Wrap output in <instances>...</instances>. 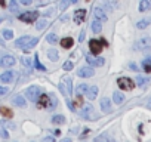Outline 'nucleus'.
I'll return each mask as SVG.
<instances>
[{
    "label": "nucleus",
    "mask_w": 151,
    "mask_h": 142,
    "mask_svg": "<svg viewBox=\"0 0 151 142\" xmlns=\"http://www.w3.org/2000/svg\"><path fill=\"white\" fill-rule=\"evenodd\" d=\"M105 46H108V43H107L105 39H101V40H95V39H92V40L89 42V47H91V50H92L93 55L101 53L102 47H105Z\"/></svg>",
    "instance_id": "nucleus-1"
},
{
    "label": "nucleus",
    "mask_w": 151,
    "mask_h": 142,
    "mask_svg": "<svg viewBox=\"0 0 151 142\" xmlns=\"http://www.w3.org/2000/svg\"><path fill=\"white\" fill-rule=\"evenodd\" d=\"M37 18H39V12L37 11H28V12H24V14L18 15V19L22 21V22H27V24H33Z\"/></svg>",
    "instance_id": "nucleus-2"
},
{
    "label": "nucleus",
    "mask_w": 151,
    "mask_h": 142,
    "mask_svg": "<svg viewBox=\"0 0 151 142\" xmlns=\"http://www.w3.org/2000/svg\"><path fill=\"white\" fill-rule=\"evenodd\" d=\"M135 49L136 50H142V52H147L151 49V39L150 37H142L139 39L136 43H135Z\"/></svg>",
    "instance_id": "nucleus-3"
},
{
    "label": "nucleus",
    "mask_w": 151,
    "mask_h": 142,
    "mask_svg": "<svg viewBox=\"0 0 151 142\" xmlns=\"http://www.w3.org/2000/svg\"><path fill=\"white\" fill-rule=\"evenodd\" d=\"M82 117H83L85 120H96V118H98L96 113L93 111V107L89 105V104H86V105L82 108Z\"/></svg>",
    "instance_id": "nucleus-4"
},
{
    "label": "nucleus",
    "mask_w": 151,
    "mask_h": 142,
    "mask_svg": "<svg viewBox=\"0 0 151 142\" xmlns=\"http://www.w3.org/2000/svg\"><path fill=\"white\" fill-rule=\"evenodd\" d=\"M117 85H119V87L123 89V90H132V89L135 87V82H133L132 79H129V77H120V79L117 80Z\"/></svg>",
    "instance_id": "nucleus-5"
},
{
    "label": "nucleus",
    "mask_w": 151,
    "mask_h": 142,
    "mask_svg": "<svg viewBox=\"0 0 151 142\" xmlns=\"http://www.w3.org/2000/svg\"><path fill=\"white\" fill-rule=\"evenodd\" d=\"M25 96L27 99H30L31 102H36L40 96V87L39 86H30L27 90H25Z\"/></svg>",
    "instance_id": "nucleus-6"
},
{
    "label": "nucleus",
    "mask_w": 151,
    "mask_h": 142,
    "mask_svg": "<svg viewBox=\"0 0 151 142\" xmlns=\"http://www.w3.org/2000/svg\"><path fill=\"white\" fill-rule=\"evenodd\" d=\"M86 61L91 64V65H93V67H102L104 65V62H105V59L104 58H95L93 55H86Z\"/></svg>",
    "instance_id": "nucleus-7"
},
{
    "label": "nucleus",
    "mask_w": 151,
    "mask_h": 142,
    "mask_svg": "<svg viewBox=\"0 0 151 142\" xmlns=\"http://www.w3.org/2000/svg\"><path fill=\"white\" fill-rule=\"evenodd\" d=\"M77 76H79V77H83V79L92 77V76H93V68H91V67H82V68L77 71Z\"/></svg>",
    "instance_id": "nucleus-8"
},
{
    "label": "nucleus",
    "mask_w": 151,
    "mask_h": 142,
    "mask_svg": "<svg viewBox=\"0 0 151 142\" xmlns=\"http://www.w3.org/2000/svg\"><path fill=\"white\" fill-rule=\"evenodd\" d=\"M0 65H2L3 68L14 67V65H15V58L11 56V55H6V56H3L2 59H0Z\"/></svg>",
    "instance_id": "nucleus-9"
},
{
    "label": "nucleus",
    "mask_w": 151,
    "mask_h": 142,
    "mask_svg": "<svg viewBox=\"0 0 151 142\" xmlns=\"http://www.w3.org/2000/svg\"><path fill=\"white\" fill-rule=\"evenodd\" d=\"M30 42H31V37L30 36H22V37H19L15 42V46L17 47H21V49H27V46H28Z\"/></svg>",
    "instance_id": "nucleus-10"
},
{
    "label": "nucleus",
    "mask_w": 151,
    "mask_h": 142,
    "mask_svg": "<svg viewBox=\"0 0 151 142\" xmlns=\"http://www.w3.org/2000/svg\"><path fill=\"white\" fill-rule=\"evenodd\" d=\"M36 102H37V105H39L40 108H46V107H47V110H49V107H50V98H49L47 95H40Z\"/></svg>",
    "instance_id": "nucleus-11"
},
{
    "label": "nucleus",
    "mask_w": 151,
    "mask_h": 142,
    "mask_svg": "<svg viewBox=\"0 0 151 142\" xmlns=\"http://www.w3.org/2000/svg\"><path fill=\"white\" fill-rule=\"evenodd\" d=\"M86 18V11L85 9H77L74 12V22L76 24H82Z\"/></svg>",
    "instance_id": "nucleus-12"
},
{
    "label": "nucleus",
    "mask_w": 151,
    "mask_h": 142,
    "mask_svg": "<svg viewBox=\"0 0 151 142\" xmlns=\"http://www.w3.org/2000/svg\"><path fill=\"white\" fill-rule=\"evenodd\" d=\"M93 16H95V19H98L101 22H105L107 21V15H105V12L101 8H95L93 9Z\"/></svg>",
    "instance_id": "nucleus-13"
},
{
    "label": "nucleus",
    "mask_w": 151,
    "mask_h": 142,
    "mask_svg": "<svg viewBox=\"0 0 151 142\" xmlns=\"http://www.w3.org/2000/svg\"><path fill=\"white\" fill-rule=\"evenodd\" d=\"M12 102H14L17 107H19V108L27 107V101H25V98H24L22 95H15V96L12 98Z\"/></svg>",
    "instance_id": "nucleus-14"
},
{
    "label": "nucleus",
    "mask_w": 151,
    "mask_h": 142,
    "mask_svg": "<svg viewBox=\"0 0 151 142\" xmlns=\"http://www.w3.org/2000/svg\"><path fill=\"white\" fill-rule=\"evenodd\" d=\"M101 110H102V113H105V114L111 113V101H110L108 98H102V99H101Z\"/></svg>",
    "instance_id": "nucleus-15"
},
{
    "label": "nucleus",
    "mask_w": 151,
    "mask_h": 142,
    "mask_svg": "<svg viewBox=\"0 0 151 142\" xmlns=\"http://www.w3.org/2000/svg\"><path fill=\"white\" fill-rule=\"evenodd\" d=\"M91 30H92V33H95V34L101 33V30H102V22L98 21V19H93L92 24H91Z\"/></svg>",
    "instance_id": "nucleus-16"
},
{
    "label": "nucleus",
    "mask_w": 151,
    "mask_h": 142,
    "mask_svg": "<svg viewBox=\"0 0 151 142\" xmlns=\"http://www.w3.org/2000/svg\"><path fill=\"white\" fill-rule=\"evenodd\" d=\"M85 95L88 96V99H95L96 95H98V86H91V87H88V90H86Z\"/></svg>",
    "instance_id": "nucleus-17"
},
{
    "label": "nucleus",
    "mask_w": 151,
    "mask_h": 142,
    "mask_svg": "<svg viewBox=\"0 0 151 142\" xmlns=\"http://www.w3.org/2000/svg\"><path fill=\"white\" fill-rule=\"evenodd\" d=\"M0 80H2L3 83H11L14 80V73L12 71H5V73L0 76Z\"/></svg>",
    "instance_id": "nucleus-18"
},
{
    "label": "nucleus",
    "mask_w": 151,
    "mask_h": 142,
    "mask_svg": "<svg viewBox=\"0 0 151 142\" xmlns=\"http://www.w3.org/2000/svg\"><path fill=\"white\" fill-rule=\"evenodd\" d=\"M73 44H74V40H73L71 37H64V39L61 40V46H62L64 49H70Z\"/></svg>",
    "instance_id": "nucleus-19"
},
{
    "label": "nucleus",
    "mask_w": 151,
    "mask_h": 142,
    "mask_svg": "<svg viewBox=\"0 0 151 142\" xmlns=\"http://www.w3.org/2000/svg\"><path fill=\"white\" fill-rule=\"evenodd\" d=\"M151 8V2L150 0H141L139 3V12H147Z\"/></svg>",
    "instance_id": "nucleus-20"
},
{
    "label": "nucleus",
    "mask_w": 151,
    "mask_h": 142,
    "mask_svg": "<svg viewBox=\"0 0 151 142\" xmlns=\"http://www.w3.org/2000/svg\"><path fill=\"white\" fill-rule=\"evenodd\" d=\"M47 56H49V59L53 61V62H56V61L59 59L58 50H55V49H49V50H47Z\"/></svg>",
    "instance_id": "nucleus-21"
},
{
    "label": "nucleus",
    "mask_w": 151,
    "mask_h": 142,
    "mask_svg": "<svg viewBox=\"0 0 151 142\" xmlns=\"http://www.w3.org/2000/svg\"><path fill=\"white\" fill-rule=\"evenodd\" d=\"M113 101H114L116 104H122V102L124 101V95H123L122 92H114V93H113Z\"/></svg>",
    "instance_id": "nucleus-22"
},
{
    "label": "nucleus",
    "mask_w": 151,
    "mask_h": 142,
    "mask_svg": "<svg viewBox=\"0 0 151 142\" xmlns=\"http://www.w3.org/2000/svg\"><path fill=\"white\" fill-rule=\"evenodd\" d=\"M0 114H2L5 118H12V115H14V113L6 107H0Z\"/></svg>",
    "instance_id": "nucleus-23"
},
{
    "label": "nucleus",
    "mask_w": 151,
    "mask_h": 142,
    "mask_svg": "<svg viewBox=\"0 0 151 142\" xmlns=\"http://www.w3.org/2000/svg\"><path fill=\"white\" fill-rule=\"evenodd\" d=\"M142 67H144V70L147 71V73H151V56H148L142 61Z\"/></svg>",
    "instance_id": "nucleus-24"
},
{
    "label": "nucleus",
    "mask_w": 151,
    "mask_h": 142,
    "mask_svg": "<svg viewBox=\"0 0 151 142\" xmlns=\"http://www.w3.org/2000/svg\"><path fill=\"white\" fill-rule=\"evenodd\" d=\"M46 25H47V21H46L45 18H42V19L37 18V19H36V28H37V30H43Z\"/></svg>",
    "instance_id": "nucleus-25"
},
{
    "label": "nucleus",
    "mask_w": 151,
    "mask_h": 142,
    "mask_svg": "<svg viewBox=\"0 0 151 142\" xmlns=\"http://www.w3.org/2000/svg\"><path fill=\"white\" fill-rule=\"evenodd\" d=\"M52 123L53 124H64L65 123V117L64 115H53L52 117Z\"/></svg>",
    "instance_id": "nucleus-26"
},
{
    "label": "nucleus",
    "mask_w": 151,
    "mask_h": 142,
    "mask_svg": "<svg viewBox=\"0 0 151 142\" xmlns=\"http://www.w3.org/2000/svg\"><path fill=\"white\" fill-rule=\"evenodd\" d=\"M21 64H22L24 67H27V68H33V61H31V58H28V56H24V58L21 59Z\"/></svg>",
    "instance_id": "nucleus-27"
},
{
    "label": "nucleus",
    "mask_w": 151,
    "mask_h": 142,
    "mask_svg": "<svg viewBox=\"0 0 151 142\" xmlns=\"http://www.w3.org/2000/svg\"><path fill=\"white\" fill-rule=\"evenodd\" d=\"M34 68H37V70H40V71H46V68L40 64V61H39V55H37V53L34 55Z\"/></svg>",
    "instance_id": "nucleus-28"
},
{
    "label": "nucleus",
    "mask_w": 151,
    "mask_h": 142,
    "mask_svg": "<svg viewBox=\"0 0 151 142\" xmlns=\"http://www.w3.org/2000/svg\"><path fill=\"white\" fill-rule=\"evenodd\" d=\"M9 8H11V12H14V14H18V12H19V6H18V3H17V0H11Z\"/></svg>",
    "instance_id": "nucleus-29"
},
{
    "label": "nucleus",
    "mask_w": 151,
    "mask_h": 142,
    "mask_svg": "<svg viewBox=\"0 0 151 142\" xmlns=\"http://www.w3.org/2000/svg\"><path fill=\"white\" fill-rule=\"evenodd\" d=\"M2 36H3L5 40H11V39L14 37V31H12V30H3Z\"/></svg>",
    "instance_id": "nucleus-30"
},
{
    "label": "nucleus",
    "mask_w": 151,
    "mask_h": 142,
    "mask_svg": "<svg viewBox=\"0 0 151 142\" xmlns=\"http://www.w3.org/2000/svg\"><path fill=\"white\" fill-rule=\"evenodd\" d=\"M46 40H47L50 44H55V43L58 42V37H56V34L50 33V34H47V36H46Z\"/></svg>",
    "instance_id": "nucleus-31"
},
{
    "label": "nucleus",
    "mask_w": 151,
    "mask_h": 142,
    "mask_svg": "<svg viewBox=\"0 0 151 142\" xmlns=\"http://www.w3.org/2000/svg\"><path fill=\"white\" fill-rule=\"evenodd\" d=\"M64 82L67 83V95H71V92H73V82H71V79H68V77H65L64 79Z\"/></svg>",
    "instance_id": "nucleus-32"
},
{
    "label": "nucleus",
    "mask_w": 151,
    "mask_h": 142,
    "mask_svg": "<svg viewBox=\"0 0 151 142\" xmlns=\"http://www.w3.org/2000/svg\"><path fill=\"white\" fill-rule=\"evenodd\" d=\"M86 90H88V86L85 85V83H82L77 89H76V92H77V95H85L86 93Z\"/></svg>",
    "instance_id": "nucleus-33"
},
{
    "label": "nucleus",
    "mask_w": 151,
    "mask_h": 142,
    "mask_svg": "<svg viewBox=\"0 0 151 142\" xmlns=\"http://www.w3.org/2000/svg\"><path fill=\"white\" fill-rule=\"evenodd\" d=\"M148 24H150V21H148V19H142V21H139V22L136 24V27H138L139 30H144V28H147V27H148Z\"/></svg>",
    "instance_id": "nucleus-34"
},
{
    "label": "nucleus",
    "mask_w": 151,
    "mask_h": 142,
    "mask_svg": "<svg viewBox=\"0 0 151 142\" xmlns=\"http://www.w3.org/2000/svg\"><path fill=\"white\" fill-rule=\"evenodd\" d=\"M148 82H150V80L145 79V77H141V76L136 77V85H138V86H145V83H148Z\"/></svg>",
    "instance_id": "nucleus-35"
},
{
    "label": "nucleus",
    "mask_w": 151,
    "mask_h": 142,
    "mask_svg": "<svg viewBox=\"0 0 151 142\" xmlns=\"http://www.w3.org/2000/svg\"><path fill=\"white\" fill-rule=\"evenodd\" d=\"M68 5H70V0H61L58 8H59V11H65L68 8Z\"/></svg>",
    "instance_id": "nucleus-36"
},
{
    "label": "nucleus",
    "mask_w": 151,
    "mask_h": 142,
    "mask_svg": "<svg viewBox=\"0 0 151 142\" xmlns=\"http://www.w3.org/2000/svg\"><path fill=\"white\" fill-rule=\"evenodd\" d=\"M0 136H2V138H8L9 136V133L5 130V127H3V120L2 121H0Z\"/></svg>",
    "instance_id": "nucleus-37"
},
{
    "label": "nucleus",
    "mask_w": 151,
    "mask_h": 142,
    "mask_svg": "<svg viewBox=\"0 0 151 142\" xmlns=\"http://www.w3.org/2000/svg\"><path fill=\"white\" fill-rule=\"evenodd\" d=\"M73 67H74V65H73V62H70V61H67V62L64 64V70H65V71H71Z\"/></svg>",
    "instance_id": "nucleus-38"
},
{
    "label": "nucleus",
    "mask_w": 151,
    "mask_h": 142,
    "mask_svg": "<svg viewBox=\"0 0 151 142\" xmlns=\"http://www.w3.org/2000/svg\"><path fill=\"white\" fill-rule=\"evenodd\" d=\"M37 42H39V39H31V42L28 43V46H27V49H31V47H34V46L37 44Z\"/></svg>",
    "instance_id": "nucleus-39"
},
{
    "label": "nucleus",
    "mask_w": 151,
    "mask_h": 142,
    "mask_svg": "<svg viewBox=\"0 0 151 142\" xmlns=\"http://www.w3.org/2000/svg\"><path fill=\"white\" fill-rule=\"evenodd\" d=\"M76 104H77V107H80L83 104V99H82V95H77V98H76Z\"/></svg>",
    "instance_id": "nucleus-40"
},
{
    "label": "nucleus",
    "mask_w": 151,
    "mask_h": 142,
    "mask_svg": "<svg viewBox=\"0 0 151 142\" xmlns=\"http://www.w3.org/2000/svg\"><path fill=\"white\" fill-rule=\"evenodd\" d=\"M6 93H8V89L3 87V86H0V96H3V95H6Z\"/></svg>",
    "instance_id": "nucleus-41"
},
{
    "label": "nucleus",
    "mask_w": 151,
    "mask_h": 142,
    "mask_svg": "<svg viewBox=\"0 0 151 142\" xmlns=\"http://www.w3.org/2000/svg\"><path fill=\"white\" fill-rule=\"evenodd\" d=\"M67 105H68V108H70L71 111H76V107L73 105V102H71V101H68V99H67Z\"/></svg>",
    "instance_id": "nucleus-42"
},
{
    "label": "nucleus",
    "mask_w": 151,
    "mask_h": 142,
    "mask_svg": "<svg viewBox=\"0 0 151 142\" xmlns=\"http://www.w3.org/2000/svg\"><path fill=\"white\" fill-rule=\"evenodd\" d=\"M19 3H22V5L28 6V5H31V0H19Z\"/></svg>",
    "instance_id": "nucleus-43"
},
{
    "label": "nucleus",
    "mask_w": 151,
    "mask_h": 142,
    "mask_svg": "<svg viewBox=\"0 0 151 142\" xmlns=\"http://www.w3.org/2000/svg\"><path fill=\"white\" fill-rule=\"evenodd\" d=\"M85 36H86V34H85V31H82V33H80V36H79V42H80V43L85 40Z\"/></svg>",
    "instance_id": "nucleus-44"
},
{
    "label": "nucleus",
    "mask_w": 151,
    "mask_h": 142,
    "mask_svg": "<svg viewBox=\"0 0 151 142\" xmlns=\"http://www.w3.org/2000/svg\"><path fill=\"white\" fill-rule=\"evenodd\" d=\"M129 67H130V68H132V70H135V71H136V70H138V67H136V65H135V64H130V65H129Z\"/></svg>",
    "instance_id": "nucleus-45"
},
{
    "label": "nucleus",
    "mask_w": 151,
    "mask_h": 142,
    "mask_svg": "<svg viewBox=\"0 0 151 142\" xmlns=\"http://www.w3.org/2000/svg\"><path fill=\"white\" fill-rule=\"evenodd\" d=\"M53 133H55V135H58V136H59V135H61V130H59V129H56V130H53Z\"/></svg>",
    "instance_id": "nucleus-46"
},
{
    "label": "nucleus",
    "mask_w": 151,
    "mask_h": 142,
    "mask_svg": "<svg viewBox=\"0 0 151 142\" xmlns=\"http://www.w3.org/2000/svg\"><path fill=\"white\" fill-rule=\"evenodd\" d=\"M45 141H47V142H53V141H55V139H53V138H50V136H49V138H46V139H45Z\"/></svg>",
    "instance_id": "nucleus-47"
},
{
    "label": "nucleus",
    "mask_w": 151,
    "mask_h": 142,
    "mask_svg": "<svg viewBox=\"0 0 151 142\" xmlns=\"http://www.w3.org/2000/svg\"><path fill=\"white\" fill-rule=\"evenodd\" d=\"M147 105H148V107L151 108V99H148V102H147Z\"/></svg>",
    "instance_id": "nucleus-48"
},
{
    "label": "nucleus",
    "mask_w": 151,
    "mask_h": 142,
    "mask_svg": "<svg viewBox=\"0 0 151 142\" xmlns=\"http://www.w3.org/2000/svg\"><path fill=\"white\" fill-rule=\"evenodd\" d=\"M0 5H2V6H5V0H0Z\"/></svg>",
    "instance_id": "nucleus-49"
},
{
    "label": "nucleus",
    "mask_w": 151,
    "mask_h": 142,
    "mask_svg": "<svg viewBox=\"0 0 151 142\" xmlns=\"http://www.w3.org/2000/svg\"><path fill=\"white\" fill-rule=\"evenodd\" d=\"M79 2V0H71V3H77Z\"/></svg>",
    "instance_id": "nucleus-50"
},
{
    "label": "nucleus",
    "mask_w": 151,
    "mask_h": 142,
    "mask_svg": "<svg viewBox=\"0 0 151 142\" xmlns=\"http://www.w3.org/2000/svg\"><path fill=\"white\" fill-rule=\"evenodd\" d=\"M2 21H3V19H0V22H2Z\"/></svg>",
    "instance_id": "nucleus-51"
}]
</instances>
